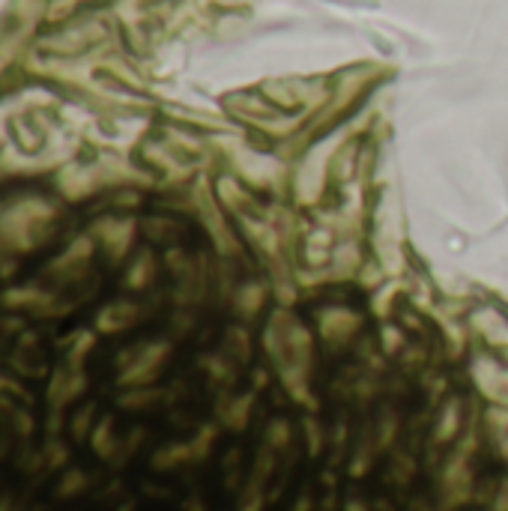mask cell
I'll list each match as a JSON object with an SVG mask.
<instances>
[{
    "label": "cell",
    "instance_id": "cell-1",
    "mask_svg": "<svg viewBox=\"0 0 508 511\" xmlns=\"http://www.w3.org/2000/svg\"><path fill=\"white\" fill-rule=\"evenodd\" d=\"M347 511H362V508H359V506H350Z\"/></svg>",
    "mask_w": 508,
    "mask_h": 511
}]
</instances>
